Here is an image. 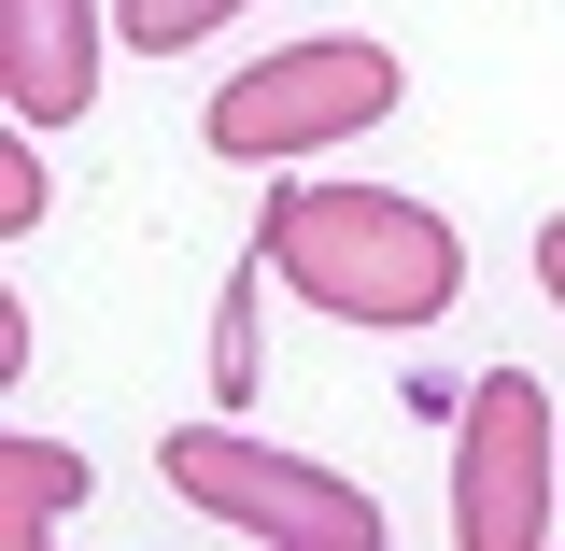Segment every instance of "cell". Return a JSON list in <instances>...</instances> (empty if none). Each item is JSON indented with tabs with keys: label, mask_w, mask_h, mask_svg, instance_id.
Listing matches in <instances>:
<instances>
[{
	"label": "cell",
	"mask_w": 565,
	"mask_h": 551,
	"mask_svg": "<svg viewBox=\"0 0 565 551\" xmlns=\"http://www.w3.org/2000/svg\"><path fill=\"white\" fill-rule=\"evenodd\" d=\"M255 269H282L340 326H438L467 297V241L396 184H282L255 226Z\"/></svg>",
	"instance_id": "6da1fadb"
},
{
	"label": "cell",
	"mask_w": 565,
	"mask_h": 551,
	"mask_svg": "<svg viewBox=\"0 0 565 551\" xmlns=\"http://www.w3.org/2000/svg\"><path fill=\"white\" fill-rule=\"evenodd\" d=\"M396 99H411L396 43H367V29H326V43H282V57H255L241 85H212V156H241V170H282V156H311V141L396 128Z\"/></svg>",
	"instance_id": "7a4b0ae2"
},
{
	"label": "cell",
	"mask_w": 565,
	"mask_h": 551,
	"mask_svg": "<svg viewBox=\"0 0 565 551\" xmlns=\"http://www.w3.org/2000/svg\"><path fill=\"white\" fill-rule=\"evenodd\" d=\"M170 495H199L212 523H241V538H282V551H382V509L340 481V467H311V453H269V438H241V424H170Z\"/></svg>",
	"instance_id": "3957f363"
},
{
	"label": "cell",
	"mask_w": 565,
	"mask_h": 551,
	"mask_svg": "<svg viewBox=\"0 0 565 551\" xmlns=\"http://www.w3.org/2000/svg\"><path fill=\"white\" fill-rule=\"evenodd\" d=\"M552 481H565V411L523 368H481L467 424H452V538L467 551H537L552 538Z\"/></svg>",
	"instance_id": "277c9868"
},
{
	"label": "cell",
	"mask_w": 565,
	"mask_h": 551,
	"mask_svg": "<svg viewBox=\"0 0 565 551\" xmlns=\"http://www.w3.org/2000/svg\"><path fill=\"white\" fill-rule=\"evenodd\" d=\"M0 99L14 128H71L99 99V0H0Z\"/></svg>",
	"instance_id": "5b68a950"
},
{
	"label": "cell",
	"mask_w": 565,
	"mask_h": 551,
	"mask_svg": "<svg viewBox=\"0 0 565 551\" xmlns=\"http://www.w3.org/2000/svg\"><path fill=\"white\" fill-rule=\"evenodd\" d=\"M71 509H85V453H71V438H0V538L43 551Z\"/></svg>",
	"instance_id": "8992f818"
},
{
	"label": "cell",
	"mask_w": 565,
	"mask_h": 551,
	"mask_svg": "<svg viewBox=\"0 0 565 551\" xmlns=\"http://www.w3.org/2000/svg\"><path fill=\"white\" fill-rule=\"evenodd\" d=\"M226 14H255V0H128L114 29H128V43H156V57H170V43H212Z\"/></svg>",
	"instance_id": "52a82bcc"
},
{
	"label": "cell",
	"mask_w": 565,
	"mask_h": 551,
	"mask_svg": "<svg viewBox=\"0 0 565 551\" xmlns=\"http://www.w3.org/2000/svg\"><path fill=\"white\" fill-rule=\"evenodd\" d=\"M255 368H269V353H255V283H241V297L212 311V382H226V411L255 396Z\"/></svg>",
	"instance_id": "ba28073f"
},
{
	"label": "cell",
	"mask_w": 565,
	"mask_h": 551,
	"mask_svg": "<svg viewBox=\"0 0 565 551\" xmlns=\"http://www.w3.org/2000/svg\"><path fill=\"white\" fill-rule=\"evenodd\" d=\"M0 226H14V241L43 226V156H29V141H0Z\"/></svg>",
	"instance_id": "9c48e42d"
},
{
	"label": "cell",
	"mask_w": 565,
	"mask_h": 551,
	"mask_svg": "<svg viewBox=\"0 0 565 551\" xmlns=\"http://www.w3.org/2000/svg\"><path fill=\"white\" fill-rule=\"evenodd\" d=\"M537 283H552V311H565V212L537 226Z\"/></svg>",
	"instance_id": "30bf717a"
}]
</instances>
